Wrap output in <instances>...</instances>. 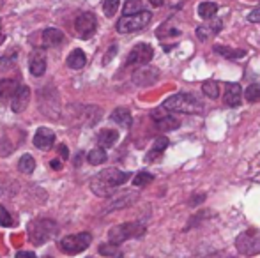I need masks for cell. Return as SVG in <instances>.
<instances>
[{
	"instance_id": "obj_2",
	"label": "cell",
	"mask_w": 260,
	"mask_h": 258,
	"mask_svg": "<svg viewBox=\"0 0 260 258\" xmlns=\"http://www.w3.org/2000/svg\"><path fill=\"white\" fill-rule=\"evenodd\" d=\"M163 108L168 112H177V114H188V115H195V114H202L204 104L197 99L193 94L188 92H177L172 94L170 97H167L163 103Z\"/></svg>"
},
{
	"instance_id": "obj_20",
	"label": "cell",
	"mask_w": 260,
	"mask_h": 258,
	"mask_svg": "<svg viewBox=\"0 0 260 258\" xmlns=\"http://www.w3.org/2000/svg\"><path fill=\"white\" fill-rule=\"evenodd\" d=\"M110 119H112L115 124L122 126V128H129V126L133 124V117H131V112L127 110V108H115V110L112 112V115H110Z\"/></svg>"
},
{
	"instance_id": "obj_30",
	"label": "cell",
	"mask_w": 260,
	"mask_h": 258,
	"mask_svg": "<svg viewBox=\"0 0 260 258\" xmlns=\"http://www.w3.org/2000/svg\"><path fill=\"white\" fill-rule=\"evenodd\" d=\"M244 97L248 103H258L260 101V83H251L246 90H244Z\"/></svg>"
},
{
	"instance_id": "obj_4",
	"label": "cell",
	"mask_w": 260,
	"mask_h": 258,
	"mask_svg": "<svg viewBox=\"0 0 260 258\" xmlns=\"http://www.w3.org/2000/svg\"><path fill=\"white\" fill-rule=\"evenodd\" d=\"M145 225L140 223V221H131V223H122L113 227L112 230L108 232V241L112 244L119 246L122 242H126L127 239H135V237H142L145 234Z\"/></svg>"
},
{
	"instance_id": "obj_22",
	"label": "cell",
	"mask_w": 260,
	"mask_h": 258,
	"mask_svg": "<svg viewBox=\"0 0 260 258\" xmlns=\"http://www.w3.org/2000/svg\"><path fill=\"white\" fill-rule=\"evenodd\" d=\"M119 140V133L115 129H103L98 134V143L103 149H110L115 145V141Z\"/></svg>"
},
{
	"instance_id": "obj_14",
	"label": "cell",
	"mask_w": 260,
	"mask_h": 258,
	"mask_svg": "<svg viewBox=\"0 0 260 258\" xmlns=\"http://www.w3.org/2000/svg\"><path fill=\"white\" fill-rule=\"evenodd\" d=\"M243 99V89L239 83H225V94H223V101L229 104L230 108H237Z\"/></svg>"
},
{
	"instance_id": "obj_13",
	"label": "cell",
	"mask_w": 260,
	"mask_h": 258,
	"mask_svg": "<svg viewBox=\"0 0 260 258\" xmlns=\"http://www.w3.org/2000/svg\"><path fill=\"white\" fill-rule=\"evenodd\" d=\"M32 143H34V147L41 149V151H50L55 143V133L48 128H39L36 131Z\"/></svg>"
},
{
	"instance_id": "obj_17",
	"label": "cell",
	"mask_w": 260,
	"mask_h": 258,
	"mask_svg": "<svg viewBox=\"0 0 260 258\" xmlns=\"http://www.w3.org/2000/svg\"><path fill=\"white\" fill-rule=\"evenodd\" d=\"M221 28H223V21L216 18V20H212L211 23L197 27V38H199L200 41H207L209 38H212V35L218 34Z\"/></svg>"
},
{
	"instance_id": "obj_9",
	"label": "cell",
	"mask_w": 260,
	"mask_h": 258,
	"mask_svg": "<svg viewBox=\"0 0 260 258\" xmlns=\"http://www.w3.org/2000/svg\"><path fill=\"white\" fill-rule=\"evenodd\" d=\"M154 57V50L147 43H140V45L133 46L126 59V65H145L149 64Z\"/></svg>"
},
{
	"instance_id": "obj_24",
	"label": "cell",
	"mask_w": 260,
	"mask_h": 258,
	"mask_svg": "<svg viewBox=\"0 0 260 258\" xmlns=\"http://www.w3.org/2000/svg\"><path fill=\"white\" fill-rule=\"evenodd\" d=\"M218 13V4L214 2H200L199 6V16L204 18V20H211V18L216 16Z\"/></svg>"
},
{
	"instance_id": "obj_19",
	"label": "cell",
	"mask_w": 260,
	"mask_h": 258,
	"mask_svg": "<svg viewBox=\"0 0 260 258\" xmlns=\"http://www.w3.org/2000/svg\"><path fill=\"white\" fill-rule=\"evenodd\" d=\"M20 82L14 78H4L0 80V97L2 99H11L14 97V94L20 90Z\"/></svg>"
},
{
	"instance_id": "obj_34",
	"label": "cell",
	"mask_w": 260,
	"mask_h": 258,
	"mask_svg": "<svg viewBox=\"0 0 260 258\" xmlns=\"http://www.w3.org/2000/svg\"><path fill=\"white\" fill-rule=\"evenodd\" d=\"M248 21H251V23H260V7H257V9L248 14Z\"/></svg>"
},
{
	"instance_id": "obj_25",
	"label": "cell",
	"mask_w": 260,
	"mask_h": 258,
	"mask_svg": "<svg viewBox=\"0 0 260 258\" xmlns=\"http://www.w3.org/2000/svg\"><path fill=\"white\" fill-rule=\"evenodd\" d=\"M18 170H20L21 173H32L36 170V159L32 158L30 154H23L20 158V161H18Z\"/></svg>"
},
{
	"instance_id": "obj_12",
	"label": "cell",
	"mask_w": 260,
	"mask_h": 258,
	"mask_svg": "<svg viewBox=\"0 0 260 258\" xmlns=\"http://www.w3.org/2000/svg\"><path fill=\"white\" fill-rule=\"evenodd\" d=\"M28 71H30L32 76L39 78L46 72V55L41 48H36L34 53L30 55V60H28Z\"/></svg>"
},
{
	"instance_id": "obj_31",
	"label": "cell",
	"mask_w": 260,
	"mask_h": 258,
	"mask_svg": "<svg viewBox=\"0 0 260 258\" xmlns=\"http://www.w3.org/2000/svg\"><path fill=\"white\" fill-rule=\"evenodd\" d=\"M152 180H154V177H152L151 173H147V172H140V173H137V175L133 177V184L137 188L147 186V184H151Z\"/></svg>"
},
{
	"instance_id": "obj_42",
	"label": "cell",
	"mask_w": 260,
	"mask_h": 258,
	"mask_svg": "<svg viewBox=\"0 0 260 258\" xmlns=\"http://www.w3.org/2000/svg\"><path fill=\"white\" fill-rule=\"evenodd\" d=\"M0 41H4V34H2V25H0Z\"/></svg>"
},
{
	"instance_id": "obj_33",
	"label": "cell",
	"mask_w": 260,
	"mask_h": 258,
	"mask_svg": "<svg viewBox=\"0 0 260 258\" xmlns=\"http://www.w3.org/2000/svg\"><path fill=\"white\" fill-rule=\"evenodd\" d=\"M0 225H2V227H7V228L14 227L13 216H11L9 210H7L6 207L2 205V203H0Z\"/></svg>"
},
{
	"instance_id": "obj_1",
	"label": "cell",
	"mask_w": 260,
	"mask_h": 258,
	"mask_svg": "<svg viewBox=\"0 0 260 258\" xmlns=\"http://www.w3.org/2000/svg\"><path fill=\"white\" fill-rule=\"evenodd\" d=\"M131 173L129 172H122L119 168H106L103 172L96 173V177H92L90 180V190L94 195L98 196H112L115 193V188L122 186L129 180Z\"/></svg>"
},
{
	"instance_id": "obj_10",
	"label": "cell",
	"mask_w": 260,
	"mask_h": 258,
	"mask_svg": "<svg viewBox=\"0 0 260 258\" xmlns=\"http://www.w3.org/2000/svg\"><path fill=\"white\" fill-rule=\"evenodd\" d=\"M151 117H152V121H154L156 128L159 131H163V133H167V131H174L181 126V121H179L177 117H174V115L168 114V110H165L163 106L152 110Z\"/></svg>"
},
{
	"instance_id": "obj_18",
	"label": "cell",
	"mask_w": 260,
	"mask_h": 258,
	"mask_svg": "<svg viewBox=\"0 0 260 258\" xmlns=\"http://www.w3.org/2000/svg\"><path fill=\"white\" fill-rule=\"evenodd\" d=\"M168 138L167 136H159V138H156V141L152 143V147H151V151L147 152V156H145V161L147 163H154L157 161V159L161 158V154H163L165 151H167V147H168Z\"/></svg>"
},
{
	"instance_id": "obj_21",
	"label": "cell",
	"mask_w": 260,
	"mask_h": 258,
	"mask_svg": "<svg viewBox=\"0 0 260 258\" xmlns=\"http://www.w3.org/2000/svg\"><path fill=\"white\" fill-rule=\"evenodd\" d=\"M85 64H87V55L83 53V50L76 48L68 55V67L83 69V67H85Z\"/></svg>"
},
{
	"instance_id": "obj_37",
	"label": "cell",
	"mask_w": 260,
	"mask_h": 258,
	"mask_svg": "<svg viewBox=\"0 0 260 258\" xmlns=\"http://www.w3.org/2000/svg\"><path fill=\"white\" fill-rule=\"evenodd\" d=\"M16 258H38V256H36V253H32V251H18Z\"/></svg>"
},
{
	"instance_id": "obj_3",
	"label": "cell",
	"mask_w": 260,
	"mask_h": 258,
	"mask_svg": "<svg viewBox=\"0 0 260 258\" xmlns=\"http://www.w3.org/2000/svg\"><path fill=\"white\" fill-rule=\"evenodd\" d=\"M28 239L34 246H41L48 242L57 232V223L48 217H36L28 223Z\"/></svg>"
},
{
	"instance_id": "obj_38",
	"label": "cell",
	"mask_w": 260,
	"mask_h": 258,
	"mask_svg": "<svg viewBox=\"0 0 260 258\" xmlns=\"http://www.w3.org/2000/svg\"><path fill=\"white\" fill-rule=\"evenodd\" d=\"M113 53H117V46H115V45L110 46V52L106 53V57H105V60H103L105 64H108V62H110V59H112V57H113Z\"/></svg>"
},
{
	"instance_id": "obj_26",
	"label": "cell",
	"mask_w": 260,
	"mask_h": 258,
	"mask_svg": "<svg viewBox=\"0 0 260 258\" xmlns=\"http://www.w3.org/2000/svg\"><path fill=\"white\" fill-rule=\"evenodd\" d=\"M106 159H108V156H106V151L103 147L92 149V151L87 154V161H89L90 165H103Z\"/></svg>"
},
{
	"instance_id": "obj_7",
	"label": "cell",
	"mask_w": 260,
	"mask_h": 258,
	"mask_svg": "<svg viewBox=\"0 0 260 258\" xmlns=\"http://www.w3.org/2000/svg\"><path fill=\"white\" fill-rule=\"evenodd\" d=\"M90 242H92V235L89 232H80L75 235H66L58 246L66 255H78L89 248Z\"/></svg>"
},
{
	"instance_id": "obj_6",
	"label": "cell",
	"mask_w": 260,
	"mask_h": 258,
	"mask_svg": "<svg viewBox=\"0 0 260 258\" xmlns=\"http://www.w3.org/2000/svg\"><path fill=\"white\" fill-rule=\"evenodd\" d=\"M236 248L241 255L244 256H253L260 253V230L257 228H248V230L241 232L236 239Z\"/></svg>"
},
{
	"instance_id": "obj_32",
	"label": "cell",
	"mask_w": 260,
	"mask_h": 258,
	"mask_svg": "<svg viewBox=\"0 0 260 258\" xmlns=\"http://www.w3.org/2000/svg\"><path fill=\"white\" fill-rule=\"evenodd\" d=\"M120 0H103V11L108 18L115 16V13L119 11Z\"/></svg>"
},
{
	"instance_id": "obj_41",
	"label": "cell",
	"mask_w": 260,
	"mask_h": 258,
	"mask_svg": "<svg viewBox=\"0 0 260 258\" xmlns=\"http://www.w3.org/2000/svg\"><path fill=\"white\" fill-rule=\"evenodd\" d=\"M151 2V6H154V7H161L165 4V0H149Z\"/></svg>"
},
{
	"instance_id": "obj_11",
	"label": "cell",
	"mask_w": 260,
	"mask_h": 258,
	"mask_svg": "<svg viewBox=\"0 0 260 258\" xmlns=\"http://www.w3.org/2000/svg\"><path fill=\"white\" fill-rule=\"evenodd\" d=\"M159 80V71L156 67H149L147 64L133 72V83L138 87H151Z\"/></svg>"
},
{
	"instance_id": "obj_40",
	"label": "cell",
	"mask_w": 260,
	"mask_h": 258,
	"mask_svg": "<svg viewBox=\"0 0 260 258\" xmlns=\"http://www.w3.org/2000/svg\"><path fill=\"white\" fill-rule=\"evenodd\" d=\"M206 258H232V256L226 255V253H214V255H209Z\"/></svg>"
},
{
	"instance_id": "obj_39",
	"label": "cell",
	"mask_w": 260,
	"mask_h": 258,
	"mask_svg": "<svg viewBox=\"0 0 260 258\" xmlns=\"http://www.w3.org/2000/svg\"><path fill=\"white\" fill-rule=\"evenodd\" d=\"M50 165H52L53 170H60L62 168V159H52V163H50Z\"/></svg>"
},
{
	"instance_id": "obj_35",
	"label": "cell",
	"mask_w": 260,
	"mask_h": 258,
	"mask_svg": "<svg viewBox=\"0 0 260 258\" xmlns=\"http://www.w3.org/2000/svg\"><path fill=\"white\" fill-rule=\"evenodd\" d=\"M204 200H206V195H199V196H193V198L189 200V205H191V207H195V205H199V203H202Z\"/></svg>"
},
{
	"instance_id": "obj_16",
	"label": "cell",
	"mask_w": 260,
	"mask_h": 258,
	"mask_svg": "<svg viewBox=\"0 0 260 258\" xmlns=\"http://www.w3.org/2000/svg\"><path fill=\"white\" fill-rule=\"evenodd\" d=\"M28 103H30V89H28V87H20V90H18L13 97L11 110H13L14 114H21V112L28 106Z\"/></svg>"
},
{
	"instance_id": "obj_15",
	"label": "cell",
	"mask_w": 260,
	"mask_h": 258,
	"mask_svg": "<svg viewBox=\"0 0 260 258\" xmlns=\"http://www.w3.org/2000/svg\"><path fill=\"white\" fill-rule=\"evenodd\" d=\"M64 43V32L58 30V28H45L41 32V46L43 48H55V46L62 45Z\"/></svg>"
},
{
	"instance_id": "obj_8",
	"label": "cell",
	"mask_w": 260,
	"mask_h": 258,
	"mask_svg": "<svg viewBox=\"0 0 260 258\" xmlns=\"http://www.w3.org/2000/svg\"><path fill=\"white\" fill-rule=\"evenodd\" d=\"M96 28H98V20H96V16H94V13H89V11H87V13H80L78 16H76L75 30L82 39L92 38Z\"/></svg>"
},
{
	"instance_id": "obj_36",
	"label": "cell",
	"mask_w": 260,
	"mask_h": 258,
	"mask_svg": "<svg viewBox=\"0 0 260 258\" xmlns=\"http://www.w3.org/2000/svg\"><path fill=\"white\" fill-rule=\"evenodd\" d=\"M58 151H60V156H62V161H66V159H68L69 158V152H68V147H66V145L64 143H62V145H58Z\"/></svg>"
},
{
	"instance_id": "obj_29",
	"label": "cell",
	"mask_w": 260,
	"mask_h": 258,
	"mask_svg": "<svg viewBox=\"0 0 260 258\" xmlns=\"http://www.w3.org/2000/svg\"><path fill=\"white\" fill-rule=\"evenodd\" d=\"M140 11H144V0H126L122 7L124 14H135L140 13Z\"/></svg>"
},
{
	"instance_id": "obj_27",
	"label": "cell",
	"mask_w": 260,
	"mask_h": 258,
	"mask_svg": "<svg viewBox=\"0 0 260 258\" xmlns=\"http://www.w3.org/2000/svg\"><path fill=\"white\" fill-rule=\"evenodd\" d=\"M202 90L207 97H211V99H216V97L219 96V85H218V82H214V80H207V82H204Z\"/></svg>"
},
{
	"instance_id": "obj_28",
	"label": "cell",
	"mask_w": 260,
	"mask_h": 258,
	"mask_svg": "<svg viewBox=\"0 0 260 258\" xmlns=\"http://www.w3.org/2000/svg\"><path fill=\"white\" fill-rule=\"evenodd\" d=\"M100 255H103V256H108V258H120L122 256V251L119 249V246H115V244H101L100 246Z\"/></svg>"
},
{
	"instance_id": "obj_5",
	"label": "cell",
	"mask_w": 260,
	"mask_h": 258,
	"mask_svg": "<svg viewBox=\"0 0 260 258\" xmlns=\"http://www.w3.org/2000/svg\"><path fill=\"white\" fill-rule=\"evenodd\" d=\"M152 20V13L151 11H140V13L135 14H122L119 21H117L115 28L119 34H131V32H137L145 28Z\"/></svg>"
},
{
	"instance_id": "obj_23",
	"label": "cell",
	"mask_w": 260,
	"mask_h": 258,
	"mask_svg": "<svg viewBox=\"0 0 260 258\" xmlns=\"http://www.w3.org/2000/svg\"><path fill=\"white\" fill-rule=\"evenodd\" d=\"M214 52L218 53V55L225 57V59H230V60L243 59V57L246 55L244 50H234V48H229V46H219V45L214 46Z\"/></svg>"
}]
</instances>
